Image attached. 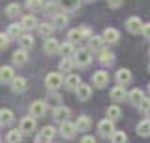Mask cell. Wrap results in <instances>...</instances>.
Instances as JSON below:
<instances>
[{
    "label": "cell",
    "mask_w": 150,
    "mask_h": 143,
    "mask_svg": "<svg viewBox=\"0 0 150 143\" xmlns=\"http://www.w3.org/2000/svg\"><path fill=\"white\" fill-rule=\"evenodd\" d=\"M73 60H75V64H77L79 68H86V66L92 62V51L86 49V47H81V49H77Z\"/></svg>",
    "instance_id": "cell-1"
},
{
    "label": "cell",
    "mask_w": 150,
    "mask_h": 143,
    "mask_svg": "<svg viewBox=\"0 0 150 143\" xmlns=\"http://www.w3.org/2000/svg\"><path fill=\"white\" fill-rule=\"evenodd\" d=\"M58 132H60V136H62L64 139H73L75 134H77L79 130H77V124H75V122L66 121V122H62V124H60Z\"/></svg>",
    "instance_id": "cell-2"
},
{
    "label": "cell",
    "mask_w": 150,
    "mask_h": 143,
    "mask_svg": "<svg viewBox=\"0 0 150 143\" xmlns=\"http://www.w3.org/2000/svg\"><path fill=\"white\" fill-rule=\"evenodd\" d=\"M62 74L60 72H51V74H47V77H45V87L49 89V90H56L62 85Z\"/></svg>",
    "instance_id": "cell-3"
},
{
    "label": "cell",
    "mask_w": 150,
    "mask_h": 143,
    "mask_svg": "<svg viewBox=\"0 0 150 143\" xmlns=\"http://www.w3.org/2000/svg\"><path fill=\"white\" fill-rule=\"evenodd\" d=\"M98 132L103 136V137H112L115 134V121H111V119H103L100 121V124H98Z\"/></svg>",
    "instance_id": "cell-4"
},
{
    "label": "cell",
    "mask_w": 150,
    "mask_h": 143,
    "mask_svg": "<svg viewBox=\"0 0 150 143\" xmlns=\"http://www.w3.org/2000/svg\"><path fill=\"white\" fill-rule=\"evenodd\" d=\"M19 130H21L23 134H34L36 132V119L32 115L23 117L21 122H19Z\"/></svg>",
    "instance_id": "cell-5"
},
{
    "label": "cell",
    "mask_w": 150,
    "mask_h": 143,
    "mask_svg": "<svg viewBox=\"0 0 150 143\" xmlns=\"http://www.w3.org/2000/svg\"><path fill=\"white\" fill-rule=\"evenodd\" d=\"M92 83H94V87L96 89H105L107 85H109V74L107 72H94V75H92Z\"/></svg>",
    "instance_id": "cell-6"
},
{
    "label": "cell",
    "mask_w": 150,
    "mask_h": 143,
    "mask_svg": "<svg viewBox=\"0 0 150 143\" xmlns=\"http://www.w3.org/2000/svg\"><path fill=\"white\" fill-rule=\"evenodd\" d=\"M45 113H47V104L43 102V100H34V102L30 104V115L34 119L43 117Z\"/></svg>",
    "instance_id": "cell-7"
},
{
    "label": "cell",
    "mask_w": 150,
    "mask_h": 143,
    "mask_svg": "<svg viewBox=\"0 0 150 143\" xmlns=\"http://www.w3.org/2000/svg\"><path fill=\"white\" fill-rule=\"evenodd\" d=\"M143 26H144V23L139 17H129L126 21V28H128L129 34H139V32L143 34Z\"/></svg>",
    "instance_id": "cell-8"
},
{
    "label": "cell",
    "mask_w": 150,
    "mask_h": 143,
    "mask_svg": "<svg viewBox=\"0 0 150 143\" xmlns=\"http://www.w3.org/2000/svg\"><path fill=\"white\" fill-rule=\"evenodd\" d=\"M54 128L53 126H43L41 128V132H38V139L36 141H40V143H51L53 141V137H54Z\"/></svg>",
    "instance_id": "cell-9"
},
{
    "label": "cell",
    "mask_w": 150,
    "mask_h": 143,
    "mask_svg": "<svg viewBox=\"0 0 150 143\" xmlns=\"http://www.w3.org/2000/svg\"><path fill=\"white\" fill-rule=\"evenodd\" d=\"M128 96H129V92H126V87H122V85L111 89V100L112 102H124Z\"/></svg>",
    "instance_id": "cell-10"
},
{
    "label": "cell",
    "mask_w": 150,
    "mask_h": 143,
    "mask_svg": "<svg viewBox=\"0 0 150 143\" xmlns=\"http://www.w3.org/2000/svg\"><path fill=\"white\" fill-rule=\"evenodd\" d=\"M26 60H28V51L21 49V47L17 51H13V55H11L13 66H23V64H26Z\"/></svg>",
    "instance_id": "cell-11"
},
{
    "label": "cell",
    "mask_w": 150,
    "mask_h": 143,
    "mask_svg": "<svg viewBox=\"0 0 150 143\" xmlns=\"http://www.w3.org/2000/svg\"><path fill=\"white\" fill-rule=\"evenodd\" d=\"M131 79H133V75H131V72L128 68H120L116 72V83L122 85V87H126L128 83H131Z\"/></svg>",
    "instance_id": "cell-12"
},
{
    "label": "cell",
    "mask_w": 150,
    "mask_h": 143,
    "mask_svg": "<svg viewBox=\"0 0 150 143\" xmlns=\"http://www.w3.org/2000/svg\"><path fill=\"white\" fill-rule=\"evenodd\" d=\"M60 45L62 44H60L56 38H49V40H45L43 49H45L47 55H56V53H60Z\"/></svg>",
    "instance_id": "cell-13"
},
{
    "label": "cell",
    "mask_w": 150,
    "mask_h": 143,
    "mask_svg": "<svg viewBox=\"0 0 150 143\" xmlns=\"http://www.w3.org/2000/svg\"><path fill=\"white\" fill-rule=\"evenodd\" d=\"M103 40H105V44H118V40H120V32L116 30V28H105L103 30Z\"/></svg>",
    "instance_id": "cell-14"
},
{
    "label": "cell",
    "mask_w": 150,
    "mask_h": 143,
    "mask_svg": "<svg viewBox=\"0 0 150 143\" xmlns=\"http://www.w3.org/2000/svg\"><path fill=\"white\" fill-rule=\"evenodd\" d=\"M68 117H69V109L66 107V106H58V107L53 109V119H54V121H58L60 124L68 121Z\"/></svg>",
    "instance_id": "cell-15"
},
{
    "label": "cell",
    "mask_w": 150,
    "mask_h": 143,
    "mask_svg": "<svg viewBox=\"0 0 150 143\" xmlns=\"http://www.w3.org/2000/svg\"><path fill=\"white\" fill-rule=\"evenodd\" d=\"M60 11H62V8H60V4L56 2V0H49V2H45V8H43V13H45V15L56 17Z\"/></svg>",
    "instance_id": "cell-16"
},
{
    "label": "cell",
    "mask_w": 150,
    "mask_h": 143,
    "mask_svg": "<svg viewBox=\"0 0 150 143\" xmlns=\"http://www.w3.org/2000/svg\"><path fill=\"white\" fill-rule=\"evenodd\" d=\"M64 85H66V89H68V90H77L83 85V81H81V77H79L77 74H69L68 77H66Z\"/></svg>",
    "instance_id": "cell-17"
},
{
    "label": "cell",
    "mask_w": 150,
    "mask_h": 143,
    "mask_svg": "<svg viewBox=\"0 0 150 143\" xmlns=\"http://www.w3.org/2000/svg\"><path fill=\"white\" fill-rule=\"evenodd\" d=\"M15 77H17V75H15V72H13L11 66H2V68H0V81H2V83H9V85H11V81Z\"/></svg>",
    "instance_id": "cell-18"
},
{
    "label": "cell",
    "mask_w": 150,
    "mask_h": 143,
    "mask_svg": "<svg viewBox=\"0 0 150 143\" xmlns=\"http://www.w3.org/2000/svg\"><path fill=\"white\" fill-rule=\"evenodd\" d=\"M75 94H77L79 102H86V100L92 96V87H90V85H86V83H83L81 87L75 90Z\"/></svg>",
    "instance_id": "cell-19"
},
{
    "label": "cell",
    "mask_w": 150,
    "mask_h": 143,
    "mask_svg": "<svg viewBox=\"0 0 150 143\" xmlns=\"http://www.w3.org/2000/svg\"><path fill=\"white\" fill-rule=\"evenodd\" d=\"M144 98H146V96H144V92H143L141 89H133V90L129 92V96H128V100L131 102V106H135V107H139L141 102H143Z\"/></svg>",
    "instance_id": "cell-20"
},
{
    "label": "cell",
    "mask_w": 150,
    "mask_h": 143,
    "mask_svg": "<svg viewBox=\"0 0 150 143\" xmlns=\"http://www.w3.org/2000/svg\"><path fill=\"white\" fill-rule=\"evenodd\" d=\"M53 30H54V26H53V23H40L38 25V34H40L41 38H45V40H49V38H53Z\"/></svg>",
    "instance_id": "cell-21"
},
{
    "label": "cell",
    "mask_w": 150,
    "mask_h": 143,
    "mask_svg": "<svg viewBox=\"0 0 150 143\" xmlns=\"http://www.w3.org/2000/svg\"><path fill=\"white\" fill-rule=\"evenodd\" d=\"M98 60H100L101 66H112L115 64V53H111L109 49H103L98 56Z\"/></svg>",
    "instance_id": "cell-22"
},
{
    "label": "cell",
    "mask_w": 150,
    "mask_h": 143,
    "mask_svg": "<svg viewBox=\"0 0 150 143\" xmlns=\"http://www.w3.org/2000/svg\"><path fill=\"white\" fill-rule=\"evenodd\" d=\"M23 30H25V28L21 26V23H11V25L8 26V36L11 38V40H21Z\"/></svg>",
    "instance_id": "cell-23"
},
{
    "label": "cell",
    "mask_w": 150,
    "mask_h": 143,
    "mask_svg": "<svg viewBox=\"0 0 150 143\" xmlns=\"http://www.w3.org/2000/svg\"><path fill=\"white\" fill-rule=\"evenodd\" d=\"M38 25H40V23H38V19H36V15L34 13H30V15H25L21 19V26L25 28V30H32V28H38Z\"/></svg>",
    "instance_id": "cell-24"
},
{
    "label": "cell",
    "mask_w": 150,
    "mask_h": 143,
    "mask_svg": "<svg viewBox=\"0 0 150 143\" xmlns=\"http://www.w3.org/2000/svg\"><path fill=\"white\" fill-rule=\"evenodd\" d=\"M62 8V11H75L79 6H81V0H56Z\"/></svg>",
    "instance_id": "cell-25"
},
{
    "label": "cell",
    "mask_w": 150,
    "mask_h": 143,
    "mask_svg": "<svg viewBox=\"0 0 150 143\" xmlns=\"http://www.w3.org/2000/svg\"><path fill=\"white\" fill-rule=\"evenodd\" d=\"M75 47L73 44H69V41H64L62 45H60V55H62V59H73L75 56Z\"/></svg>",
    "instance_id": "cell-26"
},
{
    "label": "cell",
    "mask_w": 150,
    "mask_h": 143,
    "mask_svg": "<svg viewBox=\"0 0 150 143\" xmlns=\"http://www.w3.org/2000/svg\"><path fill=\"white\" fill-rule=\"evenodd\" d=\"M75 124H77V130L79 132H88L92 128V121H90V117H86V115H81L75 121Z\"/></svg>",
    "instance_id": "cell-27"
},
{
    "label": "cell",
    "mask_w": 150,
    "mask_h": 143,
    "mask_svg": "<svg viewBox=\"0 0 150 143\" xmlns=\"http://www.w3.org/2000/svg\"><path fill=\"white\" fill-rule=\"evenodd\" d=\"M25 90H26V79L25 77H15L11 81V92L21 94V92H25Z\"/></svg>",
    "instance_id": "cell-28"
},
{
    "label": "cell",
    "mask_w": 150,
    "mask_h": 143,
    "mask_svg": "<svg viewBox=\"0 0 150 143\" xmlns=\"http://www.w3.org/2000/svg\"><path fill=\"white\" fill-rule=\"evenodd\" d=\"M103 45H105V40H103V36H94L90 41H88V49L90 51H103Z\"/></svg>",
    "instance_id": "cell-29"
},
{
    "label": "cell",
    "mask_w": 150,
    "mask_h": 143,
    "mask_svg": "<svg viewBox=\"0 0 150 143\" xmlns=\"http://www.w3.org/2000/svg\"><path fill=\"white\" fill-rule=\"evenodd\" d=\"M0 122H2V126H9L13 122V111L8 107H2L0 109Z\"/></svg>",
    "instance_id": "cell-30"
},
{
    "label": "cell",
    "mask_w": 150,
    "mask_h": 143,
    "mask_svg": "<svg viewBox=\"0 0 150 143\" xmlns=\"http://www.w3.org/2000/svg\"><path fill=\"white\" fill-rule=\"evenodd\" d=\"M84 40L83 36V28H71V30L68 32V41L69 44H77V41Z\"/></svg>",
    "instance_id": "cell-31"
},
{
    "label": "cell",
    "mask_w": 150,
    "mask_h": 143,
    "mask_svg": "<svg viewBox=\"0 0 150 143\" xmlns=\"http://www.w3.org/2000/svg\"><path fill=\"white\" fill-rule=\"evenodd\" d=\"M137 134L141 137H148L150 136V119H144L137 124Z\"/></svg>",
    "instance_id": "cell-32"
},
{
    "label": "cell",
    "mask_w": 150,
    "mask_h": 143,
    "mask_svg": "<svg viewBox=\"0 0 150 143\" xmlns=\"http://www.w3.org/2000/svg\"><path fill=\"white\" fill-rule=\"evenodd\" d=\"M23 141V132L15 128V130H9L6 136V143H21Z\"/></svg>",
    "instance_id": "cell-33"
},
{
    "label": "cell",
    "mask_w": 150,
    "mask_h": 143,
    "mask_svg": "<svg viewBox=\"0 0 150 143\" xmlns=\"http://www.w3.org/2000/svg\"><path fill=\"white\" fill-rule=\"evenodd\" d=\"M19 47H21V49H25V51L32 49V47H34V38H32L30 34H23L21 40H19Z\"/></svg>",
    "instance_id": "cell-34"
},
{
    "label": "cell",
    "mask_w": 150,
    "mask_h": 143,
    "mask_svg": "<svg viewBox=\"0 0 150 143\" xmlns=\"http://www.w3.org/2000/svg\"><path fill=\"white\" fill-rule=\"evenodd\" d=\"M120 117H122V109L116 106V104L107 107V119H111V121H118Z\"/></svg>",
    "instance_id": "cell-35"
},
{
    "label": "cell",
    "mask_w": 150,
    "mask_h": 143,
    "mask_svg": "<svg viewBox=\"0 0 150 143\" xmlns=\"http://www.w3.org/2000/svg\"><path fill=\"white\" fill-rule=\"evenodd\" d=\"M68 25V15H66L64 11H60L56 17H53V26L54 28H64Z\"/></svg>",
    "instance_id": "cell-36"
},
{
    "label": "cell",
    "mask_w": 150,
    "mask_h": 143,
    "mask_svg": "<svg viewBox=\"0 0 150 143\" xmlns=\"http://www.w3.org/2000/svg\"><path fill=\"white\" fill-rule=\"evenodd\" d=\"M75 60L73 59H62L60 60V64H58V70L60 72H73V68H75Z\"/></svg>",
    "instance_id": "cell-37"
},
{
    "label": "cell",
    "mask_w": 150,
    "mask_h": 143,
    "mask_svg": "<svg viewBox=\"0 0 150 143\" xmlns=\"http://www.w3.org/2000/svg\"><path fill=\"white\" fill-rule=\"evenodd\" d=\"M26 8L30 9V11H43L45 2L43 0H26Z\"/></svg>",
    "instance_id": "cell-38"
},
{
    "label": "cell",
    "mask_w": 150,
    "mask_h": 143,
    "mask_svg": "<svg viewBox=\"0 0 150 143\" xmlns=\"http://www.w3.org/2000/svg\"><path fill=\"white\" fill-rule=\"evenodd\" d=\"M19 11H21V6H19V4H15V2H11V4H8V6H6V15H8L9 19L19 17Z\"/></svg>",
    "instance_id": "cell-39"
},
{
    "label": "cell",
    "mask_w": 150,
    "mask_h": 143,
    "mask_svg": "<svg viewBox=\"0 0 150 143\" xmlns=\"http://www.w3.org/2000/svg\"><path fill=\"white\" fill-rule=\"evenodd\" d=\"M126 141H128V136H126L122 130H116L115 134H112V137H111V143H126Z\"/></svg>",
    "instance_id": "cell-40"
},
{
    "label": "cell",
    "mask_w": 150,
    "mask_h": 143,
    "mask_svg": "<svg viewBox=\"0 0 150 143\" xmlns=\"http://www.w3.org/2000/svg\"><path fill=\"white\" fill-rule=\"evenodd\" d=\"M47 102H49L51 106H56V107H58V104L62 102V96H60V94H56V92H49V96H47Z\"/></svg>",
    "instance_id": "cell-41"
},
{
    "label": "cell",
    "mask_w": 150,
    "mask_h": 143,
    "mask_svg": "<svg viewBox=\"0 0 150 143\" xmlns=\"http://www.w3.org/2000/svg\"><path fill=\"white\" fill-rule=\"evenodd\" d=\"M139 109H141V111H143V113H148V111H150V98H144L143 102H141Z\"/></svg>",
    "instance_id": "cell-42"
},
{
    "label": "cell",
    "mask_w": 150,
    "mask_h": 143,
    "mask_svg": "<svg viewBox=\"0 0 150 143\" xmlns=\"http://www.w3.org/2000/svg\"><path fill=\"white\" fill-rule=\"evenodd\" d=\"M9 36L8 34H4V32H2V34H0V47H2V51L4 49H6V47H8V44H9Z\"/></svg>",
    "instance_id": "cell-43"
},
{
    "label": "cell",
    "mask_w": 150,
    "mask_h": 143,
    "mask_svg": "<svg viewBox=\"0 0 150 143\" xmlns=\"http://www.w3.org/2000/svg\"><path fill=\"white\" fill-rule=\"evenodd\" d=\"M122 2H124V0H107V4H109V8H112V9L120 8V6H122Z\"/></svg>",
    "instance_id": "cell-44"
},
{
    "label": "cell",
    "mask_w": 150,
    "mask_h": 143,
    "mask_svg": "<svg viewBox=\"0 0 150 143\" xmlns=\"http://www.w3.org/2000/svg\"><path fill=\"white\" fill-rule=\"evenodd\" d=\"M83 36H84V40H88V41H90L92 40V32H90V28H88V26H83Z\"/></svg>",
    "instance_id": "cell-45"
},
{
    "label": "cell",
    "mask_w": 150,
    "mask_h": 143,
    "mask_svg": "<svg viewBox=\"0 0 150 143\" xmlns=\"http://www.w3.org/2000/svg\"><path fill=\"white\" fill-rule=\"evenodd\" d=\"M143 36L146 38V40H150V23H144V26H143Z\"/></svg>",
    "instance_id": "cell-46"
},
{
    "label": "cell",
    "mask_w": 150,
    "mask_h": 143,
    "mask_svg": "<svg viewBox=\"0 0 150 143\" xmlns=\"http://www.w3.org/2000/svg\"><path fill=\"white\" fill-rule=\"evenodd\" d=\"M81 143H96V139H94L92 136H83L81 137Z\"/></svg>",
    "instance_id": "cell-47"
},
{
    "label": "cell",
    "mask_w": 150,
    "mask_h": 143,
    "mask_svg": "<svg viewBox=\"0 0 150 143\" xmlns=\"http://www.w3.org/2000/svg\"><path fill=\"white\" fill-rule=\"evenodd\" d=\"M148 74H150V62H148Z\"/></svg>",
    "instance_id": "cell-48"
},
{
    "label": "cell",
    "mask_w": 150,
    "mask_h": 143,
    "mask_svg": "<svg viewBox=\"0 0 150 143\" xmlns=\"http://www.w3.org/2000/svg\"><path fill=\"white\" fill-rule=\"evenodd\" d=\"M84 2H94V0H84Z\"/></svg>",
    "instance_id": "cell-49"
},
{
    "label": "cell",
    "mask_w": 150,
    "mask_h": 143,
    "mask_svg": "<svg viewBox=\"0 0 150 143\" xmlns=\"http://www.w3.org/2000/svg\"><path fill=\"white\" fill-rule=\"evenodd\" d=\"M148 94H150V85H148Z\"/></svg>",
    "instance_id": "cell-50"
},
{
    "label": "cell",
    "mask_w": 150,
    "mask_h": 143,
    "mask_svg": "<svg viewBox=\"0 0 150 143\" xmlns=\"http://www.w3.org/2000/svg\"><path fill=\"white\" fill-rule=\"evenodd\" d=\"M146 115H148V117H150V111H148V113H146Z\"/></svg>",
    "instance_id": "cell-51"
},
{
    "label": "cell",
    "mask_w": 150,
    "mask_h": 143,
    "mask_svg": "<svg viewBox=\"0 0 150 143\" xmlns=\"http://www.w3.org/2000/svg\"><path fill=\"white\" fill-rule=\"evenodd\" d=\"M36 143H40V141H36Z\"/></svg>",
    "instance_id": "cell-52"
},
{
    "label": "cell",
    "mask_w": 150,
    "mask_h": 143,
    "mask_svg": "<svg viewBox=\"0 0 150 143\" xmlns=\"http://www.w3.org/2000/svg\"><path fill=\"white\" fill-rule=\"evenodd\" d=\"M148 53H150V51H148Z\"/></svg>",
    "instance_id": "cell-53"
}]
</instances>
